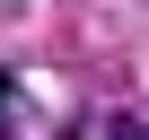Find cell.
Instances as JSON below:
<instances>
[{
  "instance_id": "3957f363",
  "label": "cell",
  "mask_w": 149,
  "mask_h": 140,
  "mask_svg": "<svg viewBox=\"0 0 149 140\" xmlns=\"http://www.w3.org/2000/svg\"><path fill=\"white\" fill-rule=\"evenodd\" d=\"M70 140H79V131H70Z\"/></svg>"
},
{
  "instance_id": "6da1fadb",
  "label": "cell",
  "mask_w": 149,
  "mask_h": 140,
  "mask_svg": "<svg viewBox=\"0 0 149 140\" xmlns=\"http://www.w3.org/2000/svg\"><path fill=\"white\" fill-rule=\"evenodd\" d=\"M105 140H149V123H140V114H114V123H105Z\"/></svg>"
},
{
  "instance_id": "7a4b0ae2",
  "label": "cell",
  "mask_w": 149,
  "mask_h": 140,
  "mask_svg": "<svg viewBox=\"0 0 149 140\" xmlns=\"http://www.w3.org/2000/svg\"><path fill=\"white\" fill-rule=\"evenodd\" d=\"M9 105H18V79H9V70H0V123H9Z\"/></svg>"
}]
</instances>
